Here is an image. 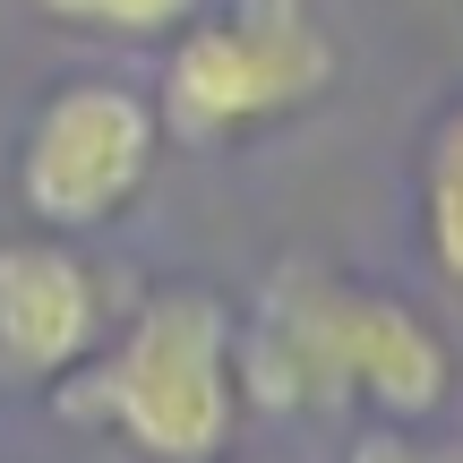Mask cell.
Wrapping results in <instances>:
<instances>
[{
	"label": "cell",
	"mask_w": 463,
	"mask_h": 463,
	"mask_svg": "<svg viewBox=\"0 0 463 463\" xmlns=\"http://www.w3.org/2000/svg\"><path fill=\"white\" fill-rule=\"evenodd\" d=\"M52 17H78V26H103V34H137V43H172L206 0H43Z\"/></svg>",
	"instance_id": "obj_7"
},
{
	"label": "cell",
	"mask_w": 463,
	"mask_h": 463,
	"mask_svg": "<svg viewBox=\"0 0 463 463\" xmlns=\"http://www.w3.org/2000/svg\"><path fill=\"white\" fill-rule=\"evenodd\" d=\"M335 78H344V52L326 43L317 0H206L164 43L155 112H164V137L241 146L326 103Z\"/></svg>",
	"instance_id": "obj_3"
},
{
	"label": "cell",
	"mask_w": 463,
	"mask_h": 463,
	"mask_svg": "<svg viewBox=\"0 0 463 463\" xmlns=\"http://www.w3.org/2000/svg\"><path fill=\"white\" fill-rule=\"evenodd\" d=\"M155 164H164V112L146 86L78 69V78L43 86L26 137H17V206L34 232H103L146 198Z\"/></svg>",
	"instance_id": "obj_4"
},
{
	"label": "cell",
	"mask_w": 463,
	"mask_h": 463,
	"mask_svg": "<svg viewBox=\"0 0 463 463\" xmlns=\"http://www.w3.org/2000/svg\"><path fill=\"white\" fill-rule=\"evenodd\" d=\"M103 335H112V300L86 249H69L61 232L0 241V369L9 378L61 386L103 352Z\"/></svg>",
	"instance_id": "obj_5"
},
{
	"label": "cell",
	"mask_w": 463,
	"mask_h": 463,
	"mask_svg": "<svg viewBox=\"0 0 463 463\" xmlns=\"http://www.w3.org/2000/svg\"><path fill=\"white\" fill-rule=\"evenodd\" d=\"M412 232L430 275L463 300V95H447L430 120H420L412 146Z\"/></svg>",
	"instance_id": "obj_6"
},
{
	"label": "cell",
	"mask_w": 463,
	"mask_h": 463,
	"mask_svg": "<svg viewBox=\"0 0 463 463\" xmlns=\"http://www.w3.org/2000/svg\"><path fill=\"white\" fill-rule=\"evenodd\" d=\"M223 463H266V455H223Z\"/></svg>",
	"instance_id": "obj_9"
},
{
	"label": "cell",
	"mask_w": 463,
	"mask_h": 463,
	"mask_svg": "<svg viewBox=\"0 0 463 463\" xmlns=\"http://www.w3.org/2000/svg\"><path fill=\"white\" fill-rule=\"evenodd\" d=\"M61 420L120 438L137 463H223L241 447V309L215 283H155L103 352L61 378Z\"/></svg>",
	"instance_id": "obj_2"
},
{
	"label": "cell",
	"mask_w": 463,
	"mask_h": 463,
	"mask_svg": "<svg viewBox=\"0 0 463 463\" xmlns=\"http://www.w3.org/2000/svg\"><path fill=\"white\" fill-rule=\"evenodd\" d=\"M249 412H361L378 430H430L455 403V344L430 309L361 275L283 266L241 317Z\"/></svg>",
	"instance_id": "obj_1"
},
{
	"label": "cell",
	"mask_w": 463,
	"mask_h": 463,
	"mask_svg": "<svg viewBox=\"0 0 463 463\" xmlns=\"http://www.w3.org/2000/svg\"><path fill=\"white\" fill-rule=\"evenodd\" d=\"M344 463H455V455L430 447L420 430H378V420H361V438H352Z\"/></svg>",
	"instance_id": "obj_8"
}]
</instances>
